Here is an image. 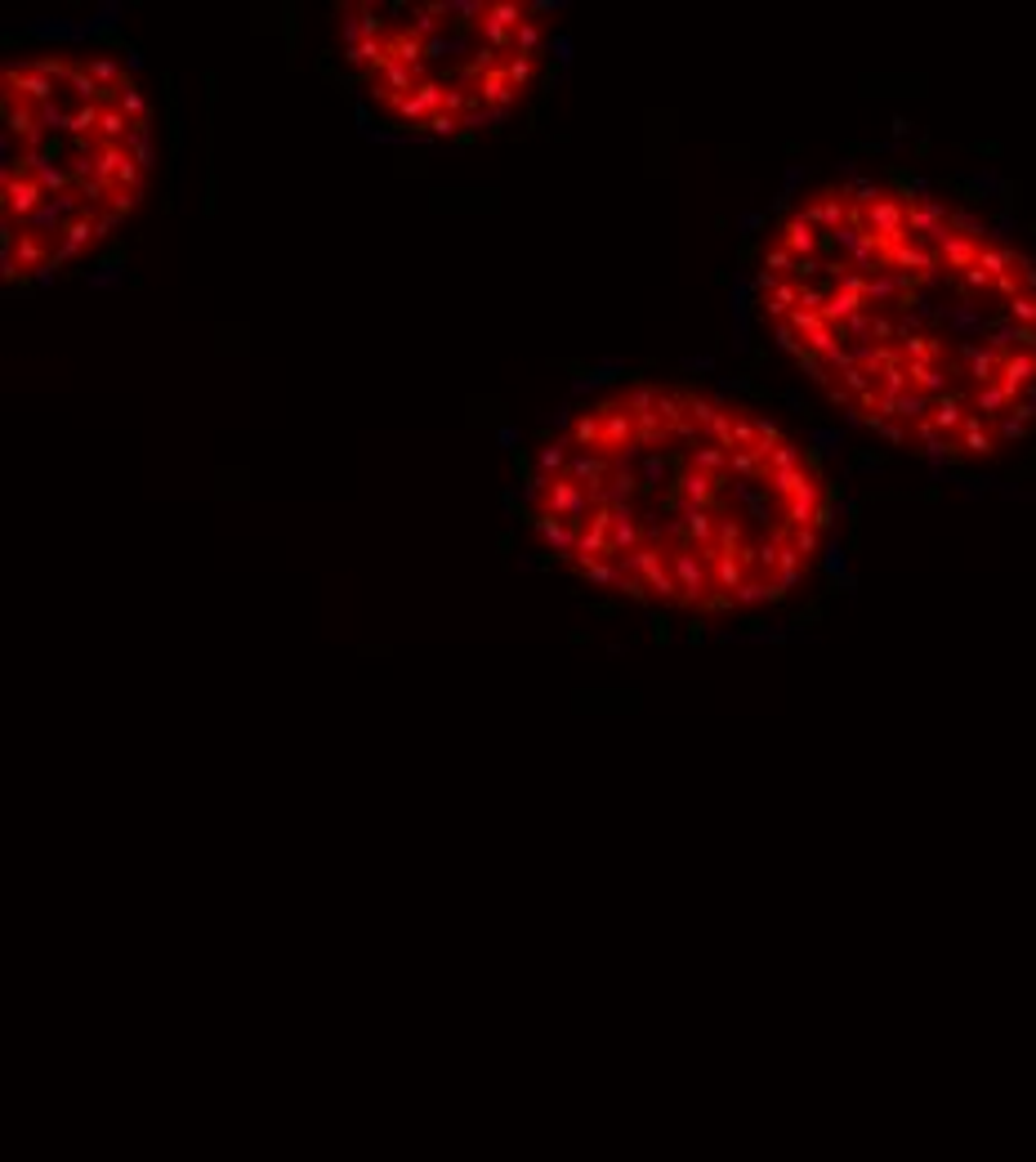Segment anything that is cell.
Returning a JSON list of instances; mask_svg holds the SVG:
<instances>
[{
	"instance_id": "1",
	"label": "cell",
	"mask_w": 1036,
	"mask_h": 1162,
	"mask_svg": "<svg viewBox=\"0 0 1036 1162\" xmlns=\"http://www.w3.org/2000/svg\"><path fill=\"white\" fill-rule=\"evenodd\" d=\"M764 340L835 416L943 470L1036 443V251L907 170H849L777 206L750 260Z\"/></svg>"
},
{
	"instance_id": "3",
	"label": "cell",
	"mask_w": 1036,
	"mask_h": 1162,
	"mask_svg": "<svg viewBox=\"0 0 1036 1162\" xmlns=\"http://www.w3.org/2000/svg\"><path fill=\"white\" fill-rule=\"evenodd\" d=\"M0 268L36 291L98 260L139 215L157 166V113L130 58L49 45L0 72Z\"/></svg>"
},
{
	"instance_id": "2",
	"label": "cell",
	"mask_w": 1036,
	"mask_h": 1162,
	"mask_svg": "<svg viewBox=\"0 0 1036 1162\" xmlns=\"http://www.w3.org/2000/svg\"><path fill=\"white\" fill-rule=\"evenodd\" d=\"M518 519L590 591L693 627H756L818 591L840 487L769 407L644 376L586 394L523 447Z\"/></svg>"
},
{
	"instance_id": "4",
	"label": "cell",
	"mask_w": 1036,
	"mask_h": 1162,
	"mask_svg": "<svg viewBox=\"0 0 1036 1162\" xmlns=\"http://www.w3.org/2000/svg\"><path fill=\"white\" fill-rule=\"evenodd\" d=\"M331 41L344 81L385 130L478 143L546 85L554 23L527 0H366L336 9Z\"/></svg>"
}]
</instances>
